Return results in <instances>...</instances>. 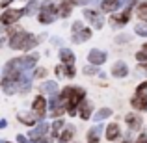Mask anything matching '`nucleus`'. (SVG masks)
<instances>
[{
  "instance_id": "nucleus-1",
  "label": "nucleus",
  "mask_w": 147,
  "mask_h": 143,
  "mask_svg": "<svg viewBox=\"0 0 147 143\" xmlns=\"http://www.w3.org/2000/svg\"><path fill=\"white\" fill-rule=\"evenodd\" d=\"M37 61H39V54L37 52H26L24 56H17L13 60L6 61L4 69L17 71V73H26V71H34L37 67Z\"/></svg>"
},
{
  "instance_id": "nucleus-2",
  "label": "nucleus",
  "mask_w": 147,
  "mask_h": 143,
  "mask_svg": "<svg viewBox=\"0 0 147 143\" xmlns=\"http://www.w3.org/2000/svg\"><path fill=\"white\" fill-rule=\"evenodd\" d=\"M86 89L80 86H71V93H69V99H67V104H65V111H67L71 117H75L76 113H78V108L80 104L86 100Z\"/></svg>"
},
{
  "instance_id": "nucleus-3",
  "label": "nucleus",
  "mask_w": 147,
  "mask_h": 143,
  "mask_svg": "<svg viewBox=\"0 0 147 143\" xmlns=\"http://www.w3.org/2000/svg\"><path fill=\"white\" fill-rule=\"evenodd\" d=\"M88 39H91V28H88L82 21H75L71 26V43L82 45Z\"/></svg>"
},
{
  "instance_id": "nucleus-4",
  "label": "nucleus",
  "mask_w": 147,
  "mask_h": 143,
  "mask_svg": "<svg viewBox=\"0 0 147 143\" xmlns=\"http://www.w3.org/2000/svg\"><path fill=\"white\" fill-rule=\"evenodd\" d=\"M22 17H24V11L22 9L7 7V9H4L2 15H0V24H2L4 28H11V26H15Z\"/></svg>"
},
{
  "instance_id": "nucleus-5",
  "label": "nucleus",
  "mask_w": 147,
  "mask_h": 143,
  "mask_svg": "<svg viewBox=\"0 0 147 143\" xmlns=\"http://www.w3.org/2000/svg\"><path fill=\"white\" fill-rule=\"evenodd\" d=\"M28 36H30V32H26V30L9 28V39H7L9 48H13V50H22V45L26 43Z\"/></svg>"
},
{
  "instance_id": "nucleus-6",
  "label": "nucleus",
  "mask_w": 147,
  "mask_h": 143,
  "mask_svg": "<svg viewBox=\"0 0 147 143\" xmlns=\"http://www.w3.org/2000/svg\"><path fill=\"white\" fill-rule=\"evenodd\" d=\"M130 15H132V9H130V7H123L121 11L112 13L110 15V26L112 28H121V26L129 24L130 22Z\"/></svg>"
},
{
  "instance_id": "nucleus-7",
  "label": "nucleus",
  "mask_w": 147,
  "mask_h": 143,
  "mask_svg": "<svg viewBox=\"0 0 147 143\" xmlns=\"http://www.w3.org/2000/svg\"><path fill=\"white\" fill-rule=\"evenodd\" d=\"M82 15H84V19L91 24V28L100 30L104 26V19H102V15H100L99 9H93V7H84Z\"/></svg>"
},
{
  "instance_id": "nucleus-8",
  "label": "nucleus",
  "mask_w": 147,
  "mask_h": 143,
  "mask_svg": "<svg viewBox=\"0 0 147 143\" xmlns=\"http://www.w3.org/2000/svg\"><path fill=\"white\" fill-rule=\"evenodd\" d=\"M47 108H49V100L43 95H37L32 100V111L39 117V121H43V117L47 115Z\"/></svg>"
},
{
  "instance_id": "nucleus-9",
  "label": "nucleus",
  "mask_w": 147,
  "mask_h": 143,
  "mask_svg": "<svg viewBox=\"0 0 147 143\" xmlns=\"http://www.w3.org/2000/svg\"><path fill=\"white\" fill-rule=\"evenodd\" d=\"M49 130H50V125H49V123H45V121H41L39 125H36L28 132V140L30 141H39V140H43V138L49 134Z\"/></svg>"
},
{
  "instance_id": "nucleus-10",
  "label": "nucleus",
  "mask_w": 147,
  "mask_h": 143,
  "mask_svg": "<svg viewBox=\"0 0 147 143\" xmlns=\"http://www.w3.org/2000/svg\"><path fill=\"white\" fill-rule=\"evenodd\" d=\"M106 60H108V54L100 48H91L90 52H88V61H90V65L100 67V65L106 63Z\"/></svg>"
},
{
  "instance_id": "nucleus-11",
  "label": "nucleus",
  "mask_w": 147,
  "mask_h": 143,
  "mask_svg": "<svg viewBox=\"0 0 147 143\" xmlns=\"http://www.w3.org/2000/svg\"><path fill=\"white\" fill-rule=\"evenodd\" d=\"M110 75L114 76V78H125V76L129 75V65L123 60L114 61V65H112V69H110Z\"/></svg>"
},
{
  "instance_id": "nucleus-12",
  "label": "nucleus",
  "mask_w": 147,
  "mask_h": 143,
  "mask_svg": "<svg viewBox=\"0 0 147 143\" xmlns=\"http://www.w3.org/2000/svg\"><path fill=\"white\" fill-rule=\"evenodd\" d=\"M60 91V84L56 80H45V82L39 84V95H56Z\"/></svg>"
},
{
  "instance_id": "nucleus-13",
  "label": "nucleus",
  "mask_w": 147,
  "mask_h": 143,
  "mask_svg": "<svg viewBox=\"0 0 147 143\" xmlns=\"http://www.w3.org/2000/svg\"><path fill=\"white\" fill-rule=\"evenodd\" d=\"M104 136H106L108 141H117L121 138V126L117 123H108L104 126Z\"/></svg>"
},
{
  "instance_id": "nucleus-14",
  "label": "nucleus",
  "mask_w": 147,
  "mask_h": 143,
  "mask_svg": "<svg viewBox=\"0 0 147 143\" xmlns=\"http://www.w3.org/2000/svg\"><path fill=\"white\" fill-rule=\"evenodd\" d=\"M54 73H56L58 78H69V80H73V78H75V75H76V71H75L73 65H63V63L58 65V67L54 69Z\"/></svg>"
},
{
  "instance_id": "nucleus-15",
  "label": "nucleus",
  "mask_w": 147,
  "mask_h": 143,
  "mask_svg": "<svg viewBox=\"0 0 147 143\" xmlns=\"http://www.w3.org/2000/svg\"><path fill=\"white\" fill-rule=\"evenodd\" d=\"M130 106L136 111H147V95L145 93H136L130 99Z\"/></svg>"
},
{
  "instance_id": "nucleus-16",
  "label": "nucleus",
  "mask_w": 147,
  "mask_h": 143,
  "mask_svg": "<svg viewBox=\"0 0 147 143\" xmlns=\"http://www.w3.org/2000/svg\"><path fill=\"white\" fill-rule=\"evenodd\" d=\"M58 58H60V63H63V65H75V61H76V56H75V52H73L71 48H60V52H58Z\"/></svg>"
},
{
  "instance_id": "nucleus-17",
  "label": "nucleus",
  "mask_w": 147,
  "mask_h": 143,
  "mask_svg": "<svg viewBox=\"0 0 147 143\" xmlns=\"http://www.w3.org/2000/svg\"><path fill=\"white\" fill-rule=\"evenodd\" d=\"M125 123L129 125V130H130V132L142 128V117L138 113H134V111H130V113L125 115Z\"/></svg>"
},
{
  "instance_id": "nucleus-18",
  "label": "nucleus",
  "mask_w": 147,
  "mask_h": 143,
  "mask_svg": "<svg viewBox=\"0 0 147 143\" xmlns=\"http://www.w3.org/2000/svg\"><path fill=\"white\" fill-rule=\"evenodd\" d=\"M73 6H76V0H61L60 6H58V17L67 19L73 11Z\"/></svg>"
},
{
  "instance_id": "nucleus-19",
  "label": "nucleus",
  "mask_w": 147,
  "mask_h": 143,
  "mask_svg": "<svg viewBox=\"0 0 147 143\" xmlns=\"http://www.w3.org/2000/svg\"><path fill=\"white\" fill-rule=\"evenodd\" d=\"M17 119H19V123H22V125H26V126H34L37 121H39V117H37L34 111H19L17 113Z\"/></svg>"
},
{
  "instance_id": "nucleus-20",
  "label": "nucleus",
  "mask_w": 147,
  "mask_h": 143,
  "mask_svg": "<svg viewBox=\"0 0 147 143\" xmlns=\"http://www.w3.org/2000/svg\"><path fill=\"white\" fill-rule=\"evenodd\" d=\"M123 6V0H100V11L104 13H114Z\"/></svg>"
},
{
  "instance_id": "nucleus-21",
  "label": "nucleus",
  "mask_w": 147,
  "mask_h": 143,
  "mask_svg": "<svg viewBox=\"0 0 147 143\" xmlns=\"http://www.w3.org/2000/svg\"><path fill=\"white\" fill-rule=\"evenodd\" d=\"M91 110H93V104L90 102V100H84L82 104H80V108H78V117L82 119V121H88V119H91Z\"/></svg>"
},
{
  "instance_id": "nucleus-22",
  "label": "nucleus",
  "mask_w": 147,
  "mask_h": 143,
  "mask_svg": "<svg viewBox=\"0 0 147 143\" xmlns=\"http://www.w3.org/2000/svg\"><path fill=\"white\" fill-rule=\"evenodd\" d=\"M100 136H102V126L100 123H97L88 130V143H100Z\"/></svg>"
},
{
  "instance_id": "nucleus-23",
  "label": "nucleus",
  "mask_w": 147,
  "mask_h": 143,
  "mask_svg": "<svg viewBox=\"0 0 147 143\" xmlns=\"http://www.w3.org/2000/svg\"><path fill=\"white\" fill-rule=\"evenodd\" d=\"M73 136H75V126L73 125L63 126V130H61L60 136H58V143H71Z\"/></svg>"
},
{
  "instance_id": "nucleus-24",
  "label": "nucleus",
  "mask_w": 147,
  "mask_h": 143,
  "mask_svg": "<svg viewBox=\"0 0 147 143\" xmlns=\"http://www.w3.org/2000/svg\"><path fill=\"white\" fill-rule=\"evenodd\" d=\"M112 108H108V106H104V108H100V110H97L93 115H91V119H93L95 123H102L104 119H108V117H112Z\"/></svg>"
},
{
  "instance_id": "nucleus-25",
  "label": "nucleus",
  "mask_w": 147,
  "mask_h": 143,
  "mask_svg": "<svg viewBox=\"0 0 147 143\" xmlns=\"http://www.w3.org/2000/svg\"><path fill=\"white\" fill-rule=\"evenodd\" d=\"M63 126H65V123H63V119H54V123L50 125V136H52V140H58V136H60V132L63 130Z\"/></svg>"
},
{
  "instance_id": "nucleus-26",
  "label": "nucleus",
  "mask_w": 147,
  "mask_h": 143,
  "mask_svg": "<svg viewBox=\"0 0 147 143\" xmlns=\"http://www.w3.org/2000/svg\"><path fill=\"white\" fill-rule=\"evenodd\" d=\"M39 11H45V13H52L58 17V6L52 2V0H43L39 2Z\"/></svg>"
},
{
  "instance_id": "nucleus-27",
  "label": "nucleus",
  "mask_w": 147,
  "mask_h": 143,
  "mask_svg": "<svg viewBox=\"0 0 147 143\" xmlns=\"http://www.w3.org/2000/svg\"><path fill=\"white\" fill-rule=\"evenodd\" d=\"M22 11H24L26 17H32V15H36L37 11H39V0H28Z\"/></svg>"
},
{
  "instance_id": "nucleus-28",
  "label": "nucleus",
  "mask_w": 147,
  "mask_h": 143,
  "mask_svg": "<svg viewBox=\"0 0 147 143\" xmlns=\"http://www.w3.org/2000/svg\"><path fill=\"white\" fill-rule=\"evenodd\" d=\"M54 19H56V15L52 13H45V11H37V21L41 22V24H52Z\"/></svg>"
},
{
  "instance_id": "nucleus-29",
  "label": "nucleus",
  "mask_w": 147,
  "mask_h": 143,
  "mask_svg": "<svg viewBox=\"0 0 147 143\" xmlns=\"http://www.w3.org/2000/svg\"><path fill=\"white\" fill-rule=\"evenodd\" d=\"M136 15H138V19H140L142 22H147V0H145V2H140V4H138Z\"/></svg>"
},
{
  "instance_id": "nucleus-30",
  "label": "nucleus",
  "mask_w": 147,
  "mask_h": 143,
  "mask_svg": "<svg viewBox=\"0 0 147 143\" xmlns=\"http://www.w3.org/2000/svg\"><path fill=\"white\" fill-rule=\"evenodd\" d=\"M134 34L136 36H142V37H147V22H138L134 26Z\"/></svg>"
},
{
  "instance_id": "nucleus-31",
  "label": "nucleus",
  "mask_w": 147,
  "mask_h": 143,
  "mask_svg": "<svg viewBox=\"0 0 147 143\" xmlns=\"http://www.w3.org/2000/svg\"><path fill=\"white\" fill-rule=\"evenodd\" d=\"M82 73H84V75H88V76H93V75H99V73H100V67H95V65H88V67H84V69H82Z\"/></svg>"
},
{
  "instance_id": "nucleus-32",
  "label": "nucleus",
  "mask_w": 147,
  "mask_h": 143,
  "mask_svg": "<svg viewBox=\"0 0 147 143\" xmlns=\"http://www.w3.org/2000/svg\"><path fill=\"white\" fill-rule=\"evenodd\" d=\"M47 113H49L52 119H60L61 115H63V113H67V111H65V108H54V110L47 111Z\"/></svg>"
},
{
  "instance_id": "nucleus-33",
  "label": "nucleus",
  "mask_w": 147,
  "mask_h": 143,
  "mask_svg": "<svg viewBox=\"0 0 147 143\" xmlns=\"http://www.w3.org/2000/svg\"><path fill=\"white\" fill-rule=\"evenodd\" d=\"M134 58H136L138 63H147V52L145 50H138V52L134 54Z\"/></svg>"
},
{
  "instance_id": "nucleus-34",
  "label": "nucleus",
  "mask_w": 147,
  "mask_h": 143,
  "mask_svg": "<svg viewBox=\"0 0 147 143\" xmlns=\"http://www.w3.org/2000/svg\"><path fill=\"white\" fill-rule=\"evenodd\" d=\"M34 78H43V76H47V69L43 67H36V73H32Z\"/></svg>"
},
{
  "instance_id": "nucleus-35",
  "label": "nucleus",
  "mask_w": 147,
  "mask_h": 143,
  "mask_svg": "<svg viewBox=\"0 0 147 143\" xmlns=\"http://www.w3.org/2000/svg\"><path fill=\"white\" fill-rule=\"evenodd\" d=\"M130 41V36H127V34H121V36L115 37V43H129Z\"/></svg>"
},
{
  "instance_id": "nucleus-36",
  "label": "nucleus",
  "mask_w": 147,
  "mask_h": 143,
  "mask_svg": "<svg viewBox=\"0 0 147 143\" xmlns=\"http://www.w3.org/2000/svg\"><path fill=\"white\" fill-rule=\"evenodd\" d=\"M132 143H147V130H145V132H142L140 136H138V140L132 141Z\"/></svg>"
},
{
  "instance_id": "nucleus-37",
  "label": "nucleus",
  "mask_w": 147,
  "mask_h": 143,
  "mask_svg": "<svg viewBox=\"0 0 147 143\" xmlns=\"http://www.w3.org/2000/svg\"><path fill=\"white\" fill-rule=\"evenodd\" d=\"M17 143H34V141H30L24 134H17Z\"/></svg>"
},
{
  "instance_id": "nucleus-38",
  "label": "nucleus",
  "mask_w": 147,
  "mask_h": 143,
  "mask_svg": "<svg viewBox=\"0 0 147 143\" xmlns=\"http://www.w3.org/2000/svg\"><path fill=\"white\" fill-rule=\"evenodd\" d=\"M145 91H147V80H145V82H142L140 86L136 87V93H145Z\"/></svg>"
},
{
  "instance_id": "nucleus-39",
  "label": "nucleus",
  "mask_w": 147,
  "mask_h": 143,
  "mask_svg": "<svg viewBox=\"0 0 147 143\" xmlns=\"http://www.w3.org/2000/svg\"><path fill=\"white\" fill-rule=\"evenodd\" d=\"M15 0H2V2H0V7H4V9H7V7L11 6V4H13Z\"/></svg>"
},
{
  "instance_id": "nucleus-40",
  "label": "nucleus",
  "mask_w": 147,
  "mask_h": 143,
  "mask_svg": "<svg viewBox=\"0 0 147 143\" xmlns=\"http://www.w3.org/2000/svg\"><path fill=\"white\" fill-rule=\"evenodd\" d=\"M6 126H7V121L6 119H0V130H4Z\"/></svg>"
},
{
  "instance_id": "nucleus-41",
  "label": "nucleus",
  "mask_w": 147,
  "mask_h": 143,
  "mask_svg": "<svg viewBox=\"0 0 147 143\" xmlns=\"http://www.w3.org/2000/svg\"><path fill=\"white\" fill-rule=\"evenodd\" d=\"M52 45H61V41L58 39V37H54V39H52Z\"/></svg>"
},
{
  "instance_id": "nucleus-42",
  "label": "nucleus",
  "mask_w": 147,
  "mask_h": 143,
  "mask_svg": "<svg viewBox=\"0 0 147 143\" xmlns=\"http://www.w3.org/2000/svg\"><path fill=\"white\" fill-rule=\"evenodd\" d=\"M76 4H80V6H84V4H88V0H76Z\"/></svg>"
},
{
  "instance_id": "nucleus-43",
  "label": "nucleus",
  "mask_w": 147,
  "mask_h": 143,
  "mask_svg": "<svg viewBox=\"0 0 147 143\" xmlns=\"http://www.w3.org/2000/svg\"><path fill=\"white\" fill-rule=\"evenodd\" d=\"M4 43H6V37H0V47H2Z\"/></svg>"
},
{
  "instance_id": "nucleus-44",
  "label": "nucleus",
  "mask_w": 147,
  "mask_h": 143,
  "mask_svg": "<svg viewBox=\"0 0 147 143\" xmlns=\"http://www.w3.org/2000/svg\"><path fill=\"white\" fill-rule=\"evenodd\" d=\"M142 50H145V52H147V43H144V45H142Z\"/></svg>"
},
{
  "instance_id": "nucleus-45",
  "label": "nucleus",
  "mask_w": 147,
  "mask_h": 143,
  "mask_svg": "<svg viewBox=\"0 0 147 143\" xmlns=\"http://www.w3.org/2000/svg\"><path fill=\"white\" fill-rule=\"evenodd\" d=\"M0 143H9V141H6V140H0Z\"/></svg>"
},
{
  "instance_id": "nucleus-46",
  "label": "nucleus",
  "mask_w": 147,
  "mask_h": 143,
  "mask_svg": "<svg viewBox=\"0 0 147 143\" xmlns=\"http://www.w3.org/2000/svg\"><path fill=\"white\" fill-rule=\"evenodd\" d=\"M2 30H4V26H2V24H0V32H2Z\"/></svg>"
},
{
  "instance_id": "nucleus-47",
  "label": "nucleus",
  "mask_w": 147,
  "mask_h": 143,
  "mask_svg": "<svg viewBox=\"0 0 147 143\" xmlns=\"http://www.w3.org/2000/svg\"><path fill=\"white\" fill-rule=\"evenodd\" d=\"M121 143H130V141H121Z\"/></svg>"
},
{
  "instance_id": "nucleus-48",
  "label": "nucleus",
  "mask_w": 147,
  "mask_h": 143,
  "mask_svg": "<svg viewBox=\"0 0 147 143\" xmlns=\"http://www.w3.org/2000/svg\"><path fill=\"white\" fill-rule=\"evenodd\" d=\"M24 2H26V0H24Z\"/></svg>"
}]
</instances>
